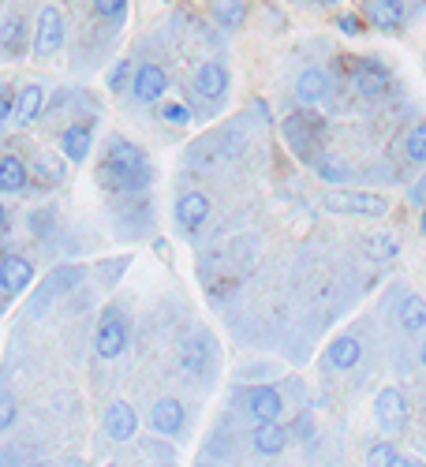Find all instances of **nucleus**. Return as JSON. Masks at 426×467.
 <instances>
[{
  "label": "nucleus",
  "instance_id": "obj_20",
  "mask_svg": "<svg viewBox=\"0 0 426 467\" xmlns=\"http://www.w3.org/2000/svg\"><path fill=\"white\" fill-rule=\"evenodd\" d=\"M285 139H288V146H292V150L299 153L303 161H315L311 146L318 142V124H311V116H307V112L292 116V120L285 124Z\"/></svg>",
  "mask_w": 426,
  "mask_h": 467
},
{
  "label": "nucleus",
  "instance_id": "obj_39",
  "mask_svg": "<svg viewBox=\"0 0 426 467\" xmlns=\"http://www.w3.org/2000/svg\"><path fill=\"white\" fill-rule=\"evenodd\" d=\"M419 232L426 236V202H422V213H419Z\"/></svg>",
  "mask_w": 426,
  "mask_h": 467
},
{
  "label": "nucleus",
  "instance_id": "obj_25",
  "mask_svg": "<svg viewBox=\"0 0 426 467\" xmlns=\"http://www.w3.org/2000/svg\"><path fill=\"white\" fill-rule=\"evenodd\" d=\"M397 318H400V329H404L408 337L422 333V329H426V299H419V296H404L400 306H397Z\"/></svg>",
  "mask_w": 426,
  "mask_h": 467
},
{
  "label": "nucleus",
  "instance_id": "obj_27",
  "mask_svg": "<svg viewBox=\"0 0 426 467\" xmlns=\"http://www.w3.org/2000/svg\"><path fill=\"white\" fill-rule=\"evenodd\" d=\"M128 8H131V0H94L98 19H101V23H109V26H124Z\"/></svg>",
  "mask_w": 426,
  "mask_h": 467
},
{
  "label": "nucleus",
  "instance_id": "obj_29",
  "mask_svg": "<svg viewBox=\"0 0 426 467\" xmlns=\"http://www.w3.org/2000/svg\"><path fill=\"white\" fill-rule=\"evenodd\" d=\"M34 169H37V176H42L46 183H60L64 176H68V165H64V153L60 158H53V153H42V158L34 161Z\"/></svg>",
  "mask_w": 426,
  "mask_h": 467
},
{
  "label": "nucleus",
  "instance_id": "obj_26",
  "mask_svg": "<svg viewBox=\"0 0 426 467\" xmlns=\"http://www.w3.org/2000/svg\"><path fill=\"white\" fill-rule=\"evenodd\" d=\"M213 19L228 30H236L247 19V0H213Z\"/></svg>",
  "mask_w": 426,
  "mask_h": 467
},
{
  "label": "nucleus",
  "instance_id": "obj_8",
  "mask_svg": "<svg viewBox=\"0 0 426 467\" xmlns=\"http://www.w3.org/2000/svg\"><path fill=\"white\" fill-rule=\"evenodd\" d=\"M240 404H244V411H247L255 422L281 419V411H285V397L277 393L274 385H255V389H244V393H240Z\"/></svg>",
  "mask_w": 426,
  "mask_h": 467
},
{
  "label": "nucleus",
  "instance_id": "obj_32",
  "mask_svg": "<svg viewBox=\"0 0 426 467\" xmlns=\"http://www.w3.org/2000/svg\"><path fill=\"white\" fill-rule=\"evenodd\" d=\"M131 60H116L112 67H109V75H105V87L112 90V94H124L128 87H131Z\"/></svg>",
  "mask_w": 426,
  "mask_h": 467
},
{
  "label": "nucleus",
  "instance_id": "obj_15",
  "mask_svg": "<svg viewBox=\"0 0 426 467\" xmlns=\"http://www.w3.org/2000/svg\"><path fill=\"white\" fill-rule=\"evenodd\" d=\"M90 146H94V124H87V120L68 124L60 131V153L71 165H83L90 158Z\"/></svg>",
  "mask_w": 426,
  "mask_h": 467
},
{
  "label": "nucleus",
  "instance_id": "obj_12",
  "mask_svg": "<svg viewBox=\"0 0 426 467\" xmlns=\"http://www.w3.org/2000/svg\"><path fill=\"white\" fill-rule=\"evenodd\" d=\"M183 426H187V411L176 397H165L150 408V431L153 434H161V438H180L183 434Z\"/></svg>",
  "mask_w": 426,
  "mask_h": 467
},
{
  "label": "nucleus",
  "instance_id": "obj_36",
  "mask_svg": "<svg viewBox=\"0 0 426 467\" xmlns=\"http://www.w3.org/2000/svg\"><path fill=\"white\" fill-rule=\"evenodd\" d=\"M12 109H16V90L12 87H0V131L12 124Z\"/></svg>",
  "mask_w": 426,
  "mask_h": 467
},
{
  "label": "nucleus",
  "instance_id": "obj_7",
  "mask_svg": "<svg viewBox=\"0 0 426 467\" xmlns=\"http://www.w3.org/2000/svg\"><path fill=\"white\" fill-rule=\"evenodd\" d=\"M213 359H217V352H213V340L206 333H195L191 340L180 344V370L191 378H210Z\"/></svg>",
  "mask_w": 426,
  "mask_h": 467
},
{
  "label": "nucleus",
  "instance_id": "obj_2",
  "mask_svg": "<svg viewBox=\"0 0 426 467\" xmlns=\"http://www.w3.org/2000/svg\"><path fill=\"white\" fill-rule=\"evenodd\" d=\"M131 344V326L124 318L120 306H105L101 318H98V329H94V352L98 359H120Z\"/></svg>",
  "mask_w": 426,
  "mask_h": 467
},
{
  "label": "nucleus",
  "instance_id": "obj_18",
  "mask_svg": "<svg viewBox=\"0 0 426 467\" xmlns=\"http://www.w3.org/2000/svg\"><path fill=\"white\" fill-rule=\"evenodd\" d=\"M404 16V0H363V19L378 30H400Z\"/></svg>",
  "mask_w": 426,
  "mask_h": 467
},
{
  "label": "nucleus",
  "instance_id": "obj_30",
  "mask_svg": "<svg viewBox=\"0 0 426 467\" xmlns=\"http://www.w3.org/2000/svg\"><path fill=\"white\" fill-rule=\"evenodd\" d=\"M404 153L411 165H426V124H415L404 139Z\"/></svg>",
  "mask_w": 426,
  "mask_h": 467
},
{
  "label": "nucleus",
  "instance_id": "obj_24",
  "mask_svg": "<svg viewBox=\"0 0 426 467\" xmlns=\"http://www.w3.org/2000/svg\"><path fill=\"white\" fill-rule=\"evenodd\" d=\"M359 359H363V344L356 337H337L326 348V367H333V370H352Z\"/></svg>",
  "mask_w": 426,
  "mask_h": 467
},
{
  "label": "nucleus",
  "instance_id": "obj_33",
  "mask_svg": "<svg viewBox=\"0 0 426 467\" xmlns=\"http://www.w3.org/2000/svg\"><path fill=\"white\" fill-rule=\"evenodd\" d=\"M161 120L169 124V128H187L191 124V109L183 105V101H161Z\"/></svg>",
  "mask_w": 426,
  "mask_h": 467
},
{
  "label": "nucleus",
  "instance_id": "obj_35",
  "mask_svg": "<svg viewBox=\"0 0 426 467\" xmlns=\"http://www.w3.org/2000/svg\"><path fill=\"white\" fill-rule=\"evenodd\" d=\"M16 415H19V404L16 397L8 393V389H0V434H8L16 426Z\"/></svg>",
  "mask_w": 426,
  "mask_h": 467
},
{
  "label": "nucleus",
  "instance_id": "obj_17",
  "mask_svg": "<svg viewBox=\"0 0 426 467\" xmlns=\"http://www.w3.org/2000/svg\"><path fill=\"white\" fill-rule=\"evenodd\" d=\"M172 213H176V224L183 232H199L206 224V217H210V199L203 191H187V194H180V199H176Z\"/></svg>",
  "mask_w": 426,
  "mask_h": 467
},
{
  "label": "nucleus",
  "instance_id": "obj_28",
  "mask_svg": "<svg viewBox=\"0 0 426 467\" xmlns=\"http://www.w3.org/2000/svg\"><path fill=\"white\" fill-rule=\"evenodd\" d=\"M367 463H385V467H408V456L397 449V445H390V441H381V445H370L367 449Z\"/></svg>",
  "mask_w": 426,
  "mask_h": 467
},
{
  "label": "nucleus",
  "instance_id": "obj_37",
  "mask_svg": "<svg viewBox=\"0 0 426 467\" xmlns=\"http://www.w3.org/2000/svg\"><path fill=\"white\" fill-rule=\"evenodd\" d=\"M337 26H340L344 34H352V37H356V34H363V19H359V16H340V19H337Z\"/></svg>",
  "mask_w": 426,
  "mask_h": 467
},
{
  "label": "nucleus",
  "instance_id": "obj_41",
  "mask_svg": "<svg viewBox=\"0 0 426 467\" xmlns=\"http://www.w3.org/2000/svg\"><path fill=\"white\" fill-rule=\"evenodd\" d=\"M318 5H340V0H318Z\"/></svg>",
  "mask_w": 426,
  "mask_h": 467
},
{
  "label": "nucleus",
  "instance_id": "obj_22",
  "mask_svg": "<svg viewBox=\"0 0 426 467\" xmlns=\"http://www.w3.org/2000/svg\"><path fill=\"white\" fill-rule=\"evenodd\" d=\"M30 183V165L16 153H5L0 158V194H23Z\"/></svg>",
  "mask_w": 426,
  "mask_h": 467
},
{
  "label": "nucleus",
  "instance_id": "obj_21",
  "mask_svg": "<svg viewBox=\"0 0 426 467\" xmlns=\"http://www.w3.org/2000/svg\"><path fill=\"white\" fill-rule=\"evenodd\" d=\"M26 19L23 16H0V53H5L8 60H19L26 57Z\"/></svg>",
  "mask_w": 426,
  "mask_h": 467
},
{
  "label": "nucleus",
  "instance_id": "obj_19",
  "mask_svg": "<svg viewBox=\"0 0 426 467\" xmlns=\"http://www.w3.org/2000/svg\"><path fill=\"white\" fill-rule=\"evenodd\" d=\"M288 431L281 426V419H269V422H258L255 426V434H251V449L258 456H281L288 449Z\"/></svg>",
  "mask_w": 426,
  "mask_h": 467
},
{
  "label": "nucleus",
  "instance_id": "obj_42",
  "mask_svg": "<svg viewBox=\"0 0 426 467\" xmlns=\"http://www.w3.org/2000/svg\"><path fill=\"white\" fill-rule=\"evenodd\" d=\"M0 16H5V5H0Z\"/></svg>",
  "mask_w": 426,
  "mask_h": 467
},
{
  "label": "nucleus",
  "instance_id": "obj_5",
  "mask_svg": "<svg viewBox=\"0 0 426 467\" xmlns=\"http://www.w3.org/2000/svg\"><path fill=\"white\" fill-rule=\"evenodd\" d=\"M374 419L385 434H400L408 419H411V408H408V397L400 393V389H378V397H374Z\"/></svg>",
  "mask_w": 426,
  "mask_h": 467
},
{
  "label": "nucleus",
  "instance_id": "obj_11",
  "mask_svg": "<svg viewBox=\"0 0 426 467\" xmlns=\"http://www.w3.org/2000/svg\"><path fill=\"white\" fill-rule=\"evenodd\" d=\"M75 281H83V269H79V265H64V269H57V274L34 292V299H30V315H34V318H42L46 310L53 306V299H57L60 292H68Z\"/></svg>",
  "mask_w": 426,
  "mask_h": 467
},
{
  "label": "nucleus",
  "instance_id": "obj_14",
  "mask_svg": "<svg viewBox=\"0 0 426 467\" xmlns=\"http://www.w3.org/2000/svg\"><path fill=\"white\" fill-rule=\"evenodd\" d=\"M46 116V90L37 83H26L23 90H16V109H12V124L16 128H34Z\"/></svg>",
  "mask_w": 426,
  "mask_h": 467
},
{
  "label": "nucleus",
  "instance_id": "obj_38",
  "mask_svg": "<svg viewBox=\"0 0 426 467\" xmlns=\"http://www.w3.org/2000/svg\"><path fill=\"white\" fill-rule=\"evenodd\" d=\"M5 232H8V210L0 206V236H5Z\"/></svg>",
  "mask_w": 426,
  "mask_h": 467
},
{
  "label": "nucleus",
  "instance_id": "obj_10",
  "mask_svg": "<svg viewBox=\"0 0 426 467\" xmlns=\"http://www.w3.org/2000/svg\"><path fill=\"white\" fill-rule=\"evenodd\" d=\"M101 431L109 441H131L139 434V415L128 400H112L101 415Z\"/></svg>",
  "mask_w": 426,
  "mask_h": 467
},
{
  "label": "nucleus",
  "instance_id": "obj_6",
  "mask_svg": "<svg viewBox=\"0 0 426 467\" xmlns=\"http://www.w3.org/2000/svg\"><path fill=\"white\" fill-rule=\"evenodd\" d=\"M352 87L363 98H385L390 87H393V71L385 67L381 60H374V57H359L352 64Z\"/></svg>",
  "mask_w": 426,
  "mask_h": 467
},
{
  "label": "nucleus",
  "instance_id": "obj_4",
  "mask_svg": "<svg viewBox=\"0 0 426 467\" xmlns=\"http://www.w3.org/2000/svg\"><path fill=\"white\" fill-rule=\"evenodd\" d=\"M64 37H68V26H64V12L60 8H42L37 12V23H34V42H30V49H34V57L37 60H49V57H57L60 49H64Z\"/></svg>",
  "mask_w": 426,
  "mask_h": 467
},
{
  "label": "nucleus",
  "instance_id": "obj_34",
  "mask_svg": "<svg viewBox=\"0 0 426 467\" xmlns=\"http://www.w3.org/2000/svg\"><path fill=\"white\" fill-rule=\"evenodd\" d=\"M315 172H318L322 180H329V183H344L348 176H352V169H348L344 161H337V158H322V161L315 165Z\"/></svg>",
  "mask_w": 426,
  "mask_h": 467
},
{
  "label": "nucleus",
  "instance_id": "obj_31",
  "mask_svg": "<svg viewBox=\"0 0 426 467\" xmlns=\"http://www.w3.org/2000/svg\"><path fill=\"white\" fill-rule=\"evenodd\" d=\"M363 247H367V254H370V258H378V262H390V258H397V254H400V244H397L393 236H367V240H363Z\"/></svg>",
  "mask_w": 426,
  "mask_h": 467
},
{
  "label": "nucleus",
  "instance_id": "obj_40",
  "mask_svg": "<svg viewBox=\"0 0 426 467\" xmlns=\"http://www.w3.org/2000/svg\"><path fill=\"white\" fill-rule=\"evenodd\" d=\"M419 363L426 367V340H422V348H419Z\"/></svg>",
  "mask_w": 426,
  "mask_h": 467
},
{
  "label": "nucleus",
  "instance_id": "obj_43",
  "mask_svg": "<svg viewBox=\"0 0 426 467\" xmlns=\"http://www.w3.org/2000/svg\"><path fill=\"white\" fill-rule=\"evenodd\" d=\"M161 5H169V0H161Z\"/></svg>",
  "mask_w": 426,
  "mask_h": 467
},
{
  "label": "nucleus",
  "instance_id": "obj_16",
  "mask_svg": "<svg viewBox=\"0 0 426 467\" xmlns=\"http://www.w3.org/2000/svg\"><path fill=\"white\" fill-rule=\"evenodd\" d=\"M228 83H232V75H228V67H224L221 60L199 64V71H195V90H199V98H206V101H224Z\"/></svg>",
  "mask_w": 426,
  "mask_h": 467
},
{
  "label": "nucleus",
  "instance_id": "obj_1",
  "mask_svg": "<svg viewBox=\"0 0 426 467\" xmlns=\"http://www.w3.org/2000/svg\"><path fill=\"white\" fill-rule=\"evenodd\" d=\"M98 183L112 194H139L153 183V165L142 153V146H135L131 139H109L101 165H98Z\"/></svg>",
  "mask_w": 426,
  "mask_h": 467
},
{
  "label": "nucleus",
  "instance_id": "obj_9",
  "mask_svg": "<svg viewBox=\"0 0 426 467\" xmlns=\"http://www.w3.org/2000/svg\"><path fill=\"white\" fill-rule=\"evenodd\" d=\"M169 90V71L161 64H142L131 71V94L142 105H158Z\"/></svg>",
  "mask_w": 426,
  "mask_h": 467
},
{
  "label": "nucleus",
  "instance_id": "obj_3",
  "mask_svg": "<svg viewBox=\"0 0 426 467\" xmlns=\"http://www.w3.org/2000/svg\"><path fill=\"white\" fill-rule=\"evenodd\" d=\"M329 213H348V217H385L390 213V199L374 191H333L322 199Z\"/></svg>",
  "mask_w": 426,
  "mask_h": 467
},
{
  "label": "nucleus",
  "instance_id": "obj_13",
  "mask_svg": "<svg viewBox=\"0 0 426 467\" xmlns=\"http://www.w3.org/2000/svg\"><path fill=\"white\" fill-rule=\"evenodd\" d=\"M34 285V265L23 254H0V292L23 296Z\"/></svg>",
  "mask_w": 426,
  "mask_h": 467
},
{
  "label": "nucleus",
  "instance_id": "obj_23",
  "mask_svg": "<svg viewBox=\"0 0 426 467\" xmlns=\"http://www.w3.org/2000/svg\"><path fill=\"white\" fill-rule=\"evenodd\" d=\"M326 94H329V71H322V67H307L296 79V98L303 105H318V101H326Z\"/></svg>",
  "mask_w": 426,
  "mask_h": 467
}]
</instances>
